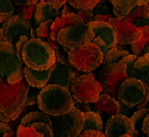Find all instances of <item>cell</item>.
Returning <instances> with one entry per match:
<instances>
[{"mask_svg": "<svg viewBox=\"0 0 149 137\" xmlns=\"http://www.w3.org/2000/svg\"><path fill=\"white\" fill-rule=\"evenodd\" d=\"M29 88L24 78L17 83H8L5 78L0 76V112L11 120L17 119L25 107Z\"/></svg>", "mask_w": 149, "mask_h": 137, "instance_id": "6da1fadb", "label": "cell"}, {"mask_svg": "<svg viewBox=\"0 0 149 137\" xmlns=\"http://www.w3.org/2000/svg\"><path fill=\"white\" fill-rule=\"evenodd\" d=\"M37 105L44 113L58 117L73 106V98L69 90L58 85H45L37 95Z\"/></svg>", "mask_w": 149, "mask_h": 137, "instance_id": "7a4b0ae2", "label": "cell"}, {"mask_svg": "<svg viewBox=\"0 0 149 137\" xmlns=\"http://www.w3.org/2000/svg\"><path fill=\"white\" fill-rule=\"evenodd\" d=\"M25 67L32 70H47L55 65L54 49L48 42L41 38H29L24 44L20 55Z\"/></svg>", "mask_w": 149, "mask_h": 137, "instance_id": "3957f363", "label": "cell"}, {"mask_svg": "<svg viewBox=\"0 0 149 137\" xmlns=\"http://www.w3.org/2000/svg\"><path fill=\"white\" fill-rule=\"evenodd\" d=\"M118 102L130 108H147L149 102V87L144 82L127 78L117 90Z\"/></svg>", "mask_w": 149, "mask_h": 137, "instance_id": "277c9868", "label": "cell"}, {"mask_svg": "<svg viewBox=\"0 0 149 137\" xmlns=\"http://www.w3.org/2000/svg\"><path fill=\"white\" fill-rule=\"evenodd\" d=\"M67 60L70 67L81 73L95 70L103 62V55L99 48L92 42L78 49L67 51Z\"/></svg>", "mask_w": 149, "mask_h": 137, "instance_id": "5b68a950", "label": "cell"}, {"mask_svg": "<svg viewBox=\"0 0 149 137\" xmlns=\"http://www.w3.org/2000/svg\"><path fill=\"white\" fill-rule=\"evenodd\" d=\"M0 76L8 83H17L23 78V62L16 53L15 44L0 42Z\"/></svg>", "mask_w": 149, "mask_h": 137, "instance_id": "8992f818", "label": "cell"}, {"mask_svg": "<svg viewBox=\"0 0 149 137\" xmlns=\"http://www.w3.org/2000/svg\"><path fill=\"white\" fill-rule=\"evenodd\" d=\"M69 92L74 100L79 103L93 104L98 100L103 90L98 80L95 79L94 74L91 72L81 74L80 76L74 80L70 85Z\"/></svg>", "mask_w": 149, "mask_h": 137, "instance_id": "52a82bcc", "label": "cell"}, {"mask_svg": "<svg viewBox=\"0 0 149 137\" xmlns=\"http://www.w3.org/2000/svg\"><path fill=\"white\" fill-rule=\"evenodd\" d=\"M93 37L94 36L87 24H79L60 30L56 36V43L61 45L62 50L67 53L68 50H74L90 43Z\"/></svg>", "mask_w": 149, "mask_h": 137, "instance_id": "ba28073f", "label": "cell"}, {"mask_svg": "<svg viewBox=\"0 0 149 137\" xmlns=\"http://www.w3.org/2000/svg\"><path fill=\"white\" fill-rule=\"evenodd\" d=\"M127 78L128 76L125 73V66L122 61L117 62V63L104 66L98 75V82L103 90L102 93L116 98L119 85Z\"/></svg>", "mask_w": 149, "mask_h": 137, "instance_id": "9c48e42d", "label": "cell"}, {"mask_svg": "<svg viewBox=\"0 0 149 137\" xmlns=\"http://www.w3.org/2000/svg\"><path fill=\"white\" fill-rule=\"evenodd\" d=\"M84 116L82 112L74 106L70 107L66 113L58 116L57 123V137H78L82 131Z\"/></svg>", "mask_w": 149, "mask_h": 137, "instance_id": "30bf717a", "label": "cell"}, {"mask_svg": "<svg viewBox=\"0 0 149 137\" xmlns=\"http://www.w3.org/2000/svg\"><path fill=\"white\" fill-rule=\"evenodd\" d=\"M31 22L23 19L18 15H13L8 18L1 28L3 41L6 43L15 44L22 36H30L31 31Z\"/></svg>", "mask_w": 149, "mask_h": 137, "instance_id": "8fae6325", "label": "cell"}, {"mask_svg": "<svg viewBox=\"0 0 149 137\" xmlns=\"http://www.w3.org/2000/svg\"><path fill=\"white\" fill-rule=\"evenodd\" d=\"M107 23L115 30L117 44L120 45L132 44L136 41H139L142 36L141 28H136L134 24H131L125 19H118L116 17H112L109 19Z\"/></svg>", "mask_w": 149, "mask_h": 137, "instance_id": "7c38bea8", "label": "cell"}, {"mask_svg": "<svg viewBox=\"0 0 149 137\" xmlns=\"http://www.w3.org/2000/svg\"><path fill=\"white\" fill-rule=\"evenodd\" d=\"M125 66V73L128 78L137 79L146 85L149 80V54L136 56L129 54L120 60Z\"/></svg>", "mask_w": 149, "mask_h": 137, "instance_id": "4fadbf2b", "label": "cell"}, {"mask_svg": "<svg viewBox=\"0 0 149 137\" xmlns=\"http://www.w3.org/2000/svg\"><path fill=\"white\" fill-rule=\"evenodd\" d=\"M103 132L105 137H118L124 134H129L132 137H137V134H139V131L135 129L134 123L130 120V118L120 113L113 115L107 118L105 129Z\"/></svg>", "mask_w": 149, "mask_h": 137, "instance_id": "5bb4252c", "label": "cell"}, {"mask_svg": "<svg viewBox=\"0 0 149 137\" xmlns=\"http://www.w3.org/2000/svg\"><path fill=\"white\" fill-rule=\"evenodd\" d=\"M80 75L81 74L73 67H70L69 65L65 66L55 62V65L53 66L50 78H49V81L47 85H58L61 87H65V88L69 90L72 82Z\"/></svg>", "mask_w": 149, "mask_h": 137, "instance_id": "9a60e30c", "label": "cell"}, {"mask_svg": "<svg viewBox=\"0 0 149 137\" xmlns=\"http://www.w3.org/2000/svg\"><path fill=\"white\" fill-rule=\"evenodd\" d=\"M87 26L91 30V32L93 33L94 37H99L107 47V49L115 48L117 44V40H116V33L113 28L107 22H95L92 20L90 23H87Z\"/></svg>", "mask_w": 149, "mask_h": 137, "instance_id": "2e32d148", "label": "cell"}, {"mask_svg": "<svg viewBox=\"0 0 149 137\" xmlns=\"http://www.w3.org/2000/svg\"><path fill=\"white\" fill-rule=\"evenodd\" d=\"M93 110L99 115L102 120H107L109 117L118 113V102L115 98L102 93L98 100L93 103Z\"/></svg>", "mask_w": 149, "mask_h": 137, "instance_id": "e0dca14e", "label": "cell"}, {"mask_svg": "<svg viewBox=\"0 0 149 137\" xmlns=\"http://www.w3.org/2000/svg\"><path fill=\"white\" fill-rule=\"evenodd\" d=\"M58 17H60V11L54 10L49 1H41V0H38L35 4V12H33L32 20L36 26H38L43 22L54 20Z\"/></svg>", "mask_w": 149, "mask_h": 137, "instance_id": "ac0fdd59", "label": "cell"}, {"mask_svg": "<svg viewBox=\"0 0 149 137\" xmlns=\"http://www.w3.org/2000/svg\"><path fill=\"white\" fill-rule=\"evenodd\" d=\"M16 137H54V132L44 123H32L28 127L19 125L16 130Z\"/></svg>", "mask_w": 149, "mask_h": 137, "instance_id": "d6986e66", "label": "cell"}, {"mask_svg": "<svg viewBox=\"0 0 149 137\" xmlns=\"http://www.w3.org/2000/svg\"><path fill=\"white\" fill-rule=\"evenodd\" d=\"M52 70H53V67L47 70H42V72L32 70L28 67H23V78L25 79V81L28 82V85L30 87L41 90L48 83Z\"/></svg>", "mask_w": 149, "mask_h": 137, "instance_id": "ffe728a7", "label": "cell"}, {"mask_svg": "<svg viewBox=\"0 0 149 137\" xmlns=\"http://www.w3.org/2000/svg\"><path fill=\"white\" fill-rule=\"evenodd\" d=\"M112 6V13L118 19H124L136 6L148 5L149 0H107Z\"/></svg>", "mask_w": 149, "mask_h": 137, "instance_id": "44dd1931", "label": "cell"}, {"mask_svg": "<svg viewBox=\"0 0 149 137\" xmlns=\"http://www.w3.org/2000/svg\"><path fill=\"white\" fill-rule=\"evenodd\" d=\"M79 24H84V23H82L81 17L78 13L60 16L58 18L53 20L52 29H50V37H49V38L53 40V41H56V36H57L60 30L68 28V26H73V25H79Z\"/></svg>", "mask_w": 149, "mask_h": 137, "instance_id": "7402d4cb", "label": "cell"}, {"mask_svg": "<svg viewBox=\"0 0 149 137\" xmlns=\"http://www.w3.org/2000/svg\"><path fill=\"white\" fill-rule=\"evenodd\" d=\"M32 123H44L47 125H49L52 129H53V122H52V118L49 115L44 113L43 111H32V112H29L24 116L20 120V125L22 127H28Z\"/></svg>", "mask_w": 149, "mask_h": 137, "instance_id": "603a6c76", "label": "cell"}, {"mask_svg": "<svg viewBox=\"0 0 149 137\" xmlns=\"http://www.w3.org/2000/svg\"><path fill=\"white\" fill-rule=\"evenodd\" d=\"M84 116V127L82 130H95V131H104V122L99 115L94 111H88L82 113Z\"/></svg>", "mask_w": 149, "mask_h": 137, "instance_id": "cb8c5ba5", "label": "cell"}, {"mask_svg": "<svg viewBox=\"0 0 149 137\" xmlns=\"http://www.w3.org/2000/svg\"><path fill=\"white\" fill-rule=\"evenodd\" d=\"M142 30V36L139 41L130 44L131 45V51L132 55L141 56L144 54H148V47H149V26H143L141 28Z\"/></svg>", "mask_w": 149, "mask_h": 137, "instance_id": "d4e9b609", "label": "cell"}, {"mask_svg": "<svg viewBox=\"0 0 149 137\" xmlns=\"http://www.w3.org/2000/svg\"><path fill=\"white\" fill-rule=\"evenodd\" d=\"M129 55L128 50H118L117 48H111L107 50V53L104 55L103 57V62L102 65L106 66V65H112V63H117L120 60H123L125 56Z\"/></svg>", "mask_w": 149, "mask_h": 137, "instance_id": "484cf974", "label": "cell"}, {"mask_svg": "<svg viewBox=\"0 0 149 137\" xmlns=\"http://www.w3.org/2000/svg\"><path fill=\"white\" fill-rule=\"evenodd\" d=\"M16 13V6L12 0H0V23L4 24Z\"/></svg>", "mask_w": 149, "mask_h": 137, "instance_id": "4316f807", "label": "cell"}, {"mask_svg": "<svg viewBox=\"0 0 149 137\" xmlns=\"http://www.w3.org/2000/svg\"><path fill=\"white\" fill-rule=\"evenodd\" d=\"M148 16H149L148 5H142V6H136L124 19L130 22L131 24H134L137 19H140L142 17H148Z\"/></svg>", "mask_w": 149, "mask_h": 137, "instance_id": "83f0119b", "label": "cell"}, {"mask_svg": "<svg viewBox=\"0 0 149 137\" xmlns=\"http://www.w3.org/2000/svg\"><path fill=\"white\" fill-rule=\"evenodd\" d=\"M100 0H67L69 6L73 8H77L78 11L80 10H92Z\"/></svg>", "mask_w": 149, "mask_h": 137, "instance_id": "f1b7e54d", "label": "cell"}, {"mask_svg": "<svg viewBox=\"0 0 149 137\" xmlns=\"http://www.w3.org/2000/svg\"><path fill=\"white\" fill-rule=\"evenodd\" d=\"M16 11L19 17H22L23 19L32 20L33 17V12H35V5H25V6H16Z\"/></svg>", "mask_w": 149, "mask_h": 137, "instance_id": "f546056e", "label": "cell"}, {"mask_svg": "<svg viewBox=\"0 0 149 137\" xmlns=\"http://www.w3.org/2000/svg\"><path fill=\"white\" fill-rule=\"evenodd\" d=\"M52 24H53V20H47V22L41 23L35 31L36 36H38L40 38H49L50 37Z\"/></svg>", "mask_w": 149, "mask_h": 137, "instance_id": "4dcf8cb0", "label": "cell"}, {"mask_svg": "<svg viewBox=\"0 0 149 137\" xmlns=\"http://www.w3.org/2000/svg\"><path fill=\"white\" fill-rule=\"evenodd\" d=\"M148 113H149V108H148V107H147V108H140V110H137V111L132 112V115H131L129 118H130V120L134 123V127H135L136 130H137V127L140 125V124L142 123V120L144 119V117L148 116Z\"/></svg>", "mask_w": 149, "mask_h": 137, "instance_id": "1f68e13d", "label": "cell"}, {"mask_svg": "<svg viewBox=\"0 0 149 137\" xmlns=\"http://www.w3.org/2000/svg\"><path fill=\"white\" fill-rule=\"evenodd\" d=\"M91 11L93 15H113L112 10L107 5V0H100Z\"/></svg>", "mask_w": 149, "mask_h": 137, "instance_id": "d6a6232c", "label": "cell"}, {"mask_svg": "<svg viewBox=\"0 0 149 137\" xmlns=\"http://www.w3.org/2000/svg\"><path fill=\"white\" fill-rule=\"evenodd\" d=\"M40 93L38 88H33L30 87L28 93H26V99H25V106H32L35 104H37V95Z\"/></svg>", "mask_w": 149, "mask_h": 137, "instance_id": "836d02e7", "label": "cell"}, {"mask_svg": "<svg viewBox=\"0 0 149 137\" xmlns=\"http://www.w3.org/2000/svg\"><path fill=\"white\" fill-rule=\"evenodd\" d=\"M78 15L81 17L84 24H87V23L92 22L93 17H94V15L92 13L91 10H80V11H78Z\"/></svg>", "mask_w": 149, "mask_h": 137, "instance_id": "e575fe53", "label": "cell"}, {"mask_svg": "<svg viewBox=\"0 0 149 137\" xmlns=\"http://www.w3.org/2000/svg\"><path fill=\"white\" fill-rule=\"evenodd\" d=\"M28 40H29V37H28V36H22L15 43L16 53H17V55H18V57H19V58H20V55H22V49H23L24 44H25V43L28 42ZM20 60H22V58H20Z\"/></svg>", "mask_w": 149, "mask_h": 137, "instance_id": "d590c367", "label": "cell"}, {"mask_svg": "<svg viewBox=\"0 0 149 137\" xmlns=\"http://www.w3.org/2000/svg\"><path fill=\"white\" fill-rule=\"evenodd\" d=\"M78 137H105V135L104 132L95 130H82Z\"/></svg>", "mask_w": 149, "mask_h": 137, "instance_id": "8d00e7d4", "label": "cell"}, {"mask_svg": "<svg viewBox=\"0 0 149 137\" xmlns=\"http://www.w3.org/2000/svg\"><path fill=\"white\" fill-rule=\"evenodd\" d=\"M73 106L75 107L77 110H79L80 112H82V113L91 111V106H90V104H86V103H79V102H77V100H74V99H73Z\"/></svg>", "mask_w": 149, "mask_h": 137, "instance_id": "74e56055", "label": "cell"}, {"mask_svg": "<svg viewBox=\"0 0 149 137\" xmlns=\"http://www.w3.org/2000/svg\"><path fill=\"white\" fill-rule=\"evenodd\" d=\"M118 113H120L123 116H127V117H130L132 115V108H130V107H128L125 105H123L122 103L118 102Z\"/></svg>", "mask_w": 149, "mask_h": 137, "instance_id": "f35d334b", "label": "cell"}, {"mask_svg": "<svg viewBox=\"0 0 149 137\" xmlns=\"http://www.w3.org/2000/svg\"><path fill=\"white\" fill-rule=\"evenodd\" d=\"M38 0H12L15 6H25V5H35Z\"/></svg>", "mask_w": 149, "mask_h": 137, "instance_id": "ab89813d", "label": "cell"}, {"mask_svg": "<svg viewBox=\"0 0 149 137\" xmlns=\"http://www.w3.org/2000/svg\"><path fill=\"white\" fill-rule=\"evenodd\" d=\"M49 3L52 4L53 8L56 11H60V8H62V6L66 5L67 0H49Z\"/></svg>", "mask_w": 149, "mask_h": 137, "instance_id": "60d3db41", "label": "cell"}, {"mask_svg": "<svg viewBox=\"0 0 149 137\" xmlns=\"http://www.w3.org/2000/svg\"><path fill=\"white\" fill-rule=\"evenodd\" d=\"M12 131L11 127L8 125L7 123H3V122H0V137H3L5 134Z\"/></svg>", "mask_w": 149, "mask_h": 137, "instance_id": "b9f144b4", "label": "cell"}, {"mask_svg": "<svg viewBox=\"0 0 149 137\" xmlns=\"http://www.w3.org/2000/svg\"><path fill=\"white\" fill-rule=\"evenodd\" d=\"M112 15H94L93 20L95 22H109L110 18H112Z\"/></svg>", "mask_w": 149, "mask_h": 137, "instance_id": "7bdbcfd3", "label": "cell"}, {"mask_svg": "<svg viewBox=\"0 0 149 137\" xmlns=\"http://www.w3.org/2000/svg\"><path fill=\"white\" fill-rule=\"evenodd\" d=\"M142 131L147 136H149V117L148 116L144 117V119L142 120Z\"/></svg>", "mask_w": 149, "mask_h": 137, "instance_id": "ee69618b", "label": "cell"}, {"mask_svg": "<svg viewBox=\"0 0 149 137\" xmlns=\"http://www.w3.org/2000/svg\"><path fill=\"white\" fill-rule=\"evenodd\" d=\"M62 7H63V10H62V12L60 13L61 16H66V15H70V13H77V12L72 11V6H69V5H63Z\"/></svg>", "mask_w": 149, "mask_h": 137, "instance_id": "f6af8a7d", "label": "cell"}, {"mask_svg": "<svg viewBox=\"0 0 149 137\" xmlns=\"http://www.w3.org/2000/svg\"><path fill=\"white\" fill-rule=\"evenodd\" d=\"M0 122H3V123H7V124H8V123L11 122V119H8L7 117H5V116L1 113V112H0Z\"/></svg>", "mask_w": 149, "mask_h": 137, "instance_id": "bcb514c9", "label": "cell"}, {"mask_svg": "<svg viewBox=\"0 0 149 137\" xmlns=\"http://www.w3.org/2000/svg\"><path fill=\"white\" fill-rule=\"evenodd\" d=\"M3 137H16V131H10V132H7V134H5Z\"/></svg>", "mask_w": 149, "mask_h": 137, "instance_id": "7dc6e473", "label": "cell"}, {"mask_svg": "<svg viewBox=\"0 0 149 137\" xmlns=\"http://www.w3.org/2000/svg\"><path fill=\"white\" fill-rule=\"evenodd\" d=\"M118 137H132V136L129 135V134H124V135H120V136H118Z\"/></svg>", "mask_w": 149, "mask_h": 137, "instance_id": "c3c4849f", "label": "cell"}, {"mask_svg": "<svg viewBox=\"0 0 149 137\" xmlns=\"http://www.w3.org/2000/svg\"><path fill=\"white\" fill-rule=\"evenodd\" d=\"M3 41V35H1V28H0V42Z\"/></svg>", "mask_w": 149, "mask_h": 137, "instance_id": "681fc988", "label": "cell"}]
</instances>
